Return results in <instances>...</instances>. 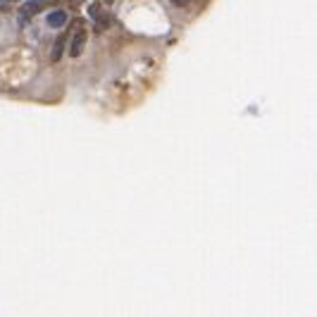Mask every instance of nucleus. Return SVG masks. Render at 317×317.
Instances as JSON below:
<instances>
[{"mask_svg": "<svg viewBox=\"0 0 317 317\" xmlns=\"http://www.w3.org/2000/svg\"><path fill=\"white\" fill-rule=\"evenodd\" d=\"M86 29L77 27V31L72 34V41H69V55L72 57H81L83 55V48H86Z\"/></svg>", "mask_w": 317, "mask_h": 317, "instance_id": "1", "label": "nucleus"}, {"mask_svg": "<svg viewBox=\"0 0 317 317\" xmlns=\"http://www.w3.org/2000/svg\"><path fill=\"white\" fill-rule=\"evenodd\" d=\"M67 19L69 17H67L65 10H50L48 17H45V24H48L50 29H62L65 24H67Z\"/></svg>", "mask_w": 317, "mask_h": 317, "instance_id": "2", "label": "nucleus"}, {"mask_svg": "<svg viewBox=\"0 0 317 317\" xmlns=\"http://www.w3.org/2000/svg\"><path fill=\"white\" fill-rule=\"evenodd\" d=\"M41 10H45V0H29L22 5V14L24 17H31V14H39Z\"/></svg>", "mask_w": 317, "mask_h": 317, "instance_id": "3", "label": "nucleus"}, {"mask_svg": "<svg viewBox=\"0 0 317 317\" xmlns=\"http://www.w3.org/2000/svg\"><path fill=\"white\" fill-rule=\"evenodd\" d=\"M93 19H96V27H93V31H96V34L105 31V29L112 24V17H110V14H98V17H93Z\"/></svg>", "mask_w": 317, "mask_h": 317, "instance_id": "4", "label": "nucleus"}, {"mask_svg": "<svg viewBox=\"0 0 317 317\" xmlns=\"http://www.w3.org/2000/svg\"><path fill=\"white\" fill-rule=\"evenodd\" d=\"M62 50H65V36H60V39H57V43L53 45V50H50V60H53V62H57V60L62 57Z\"/></svg>", "mask_w": 317, "mask_h": 317, "instance_id": "5", "label": "nucleus"}, {"mask_svg": "<svg viewBox=\"0 0 317 317\" xmlns=\"http://www.w3.org/2000/svg\"><path fill=\"white\" fill-rule=\"evenodd\" d=\"M172 2H174L177 7H189V5H191V0H172Z\"/></svg>", "mask_w": 317, "mask_h": 317, "instance_id": "6", "label": "nucleus"}, {"mask_svg": "<svg viewBox=\"0 0 317 317\" xmlns=\"http://www.w3.org/2000/svg\"><path fill=\"white\" fill-rule=\"evenodd\" d=\"M88 14H91V17H96V14H98V7H96V5H88Z\"/></svg>", "mask_w": 317, "mask_h": 317, "instance_id": "7", "label": "nucleus"}, {"mask_svg": "<svg viewBox=\"0 0 317 317\" xmlns=\"http://www.w3.org/2000/svg\"><path fill=\"white\" fill-rule=\"evenodd\" d=\"M0 2H22V0H0Z\"/></svg>", "mask_w": 317, "mask_h": 317, "instance_id": "8", "label": "nucleus"}, {"mask_svg": "<svg viewBox=\"0 0 317 317\" xmlns=\"http://www.w3.org/2000/svg\"><path fill=\"white\" fill-rule=\"evenodd\" d=\"M100 2H115V0H100Z\"/></svg>", "mask_w": 317, "mask_h": 317, "instance_id": "9", "label": "nucleus"}]
</instances>
